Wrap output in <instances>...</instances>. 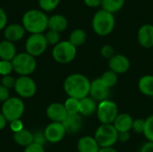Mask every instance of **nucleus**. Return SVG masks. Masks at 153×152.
I'll return each mask as SVG.
<instances>
[{
    "mask_svg": "<svg viewBox=\"0 0 153 152\" xmlns=\"http://www.w3.org/2000/svg\"><path fill=\"white\" fill-rule=\"evenodd\" d=\"M64 90L68 97L81 100L89 96L91 82L81 73H73L65 80Z\"/></svg>",
    "mask_w": 153,
    "mask_h": 152,
    "instance_id": "nucleus-1",
    "label": "nucleus"
},
{
    "mask_svg": "<svg viewBox=\"0 0 153 152\" xmlns=\"http://www.w3.org/2000/svg\"><path fill=\"white\" fill-rule=\"evenodd\" d=\"M22 22L26 31L30 34H39L47 30L48 17L40 10L31 9L24 13Z\"/></svg>",
    "mask_w": 153,
    "mask_h": 152,
    "instance_id": "nucleus-2",
    "label": "nucleus"
},
{
    "mask_svg": "<svg viewBox=\"0 0 153 152\" xmlns=\"http://www.w3.org/2000/svg\"><path fill=\"white\" fill-rule=\"evenodd\" d=\"M115 27V17L113 13L103 9L99 10L93 16L92 28L100 36H107L112 32Z\"/></svg>",
    "mask_w": 153,
    "mask_h": 152,
    "instance_id": "nucleus-3",
    "label": "nucleus"
},
{
    "mask_svg": "<svg viewBox=\"0 0 153 152\" xmlns=\"http://www.w3.org/2000/svg\"><path fill=\"white\" fill-rule=\"evenodd\" d=\"M13 71L21 76H30L37 67L35 57L28 53L17 54L12 60Z\"/></svg>",
    "mask_w": 153,
    "mask_h": 152,
    "instance_id": "nucleus-4",
    "label": "nucleus"
},
{
    "mask_svg": "<svg viewBox=\"0 0 153 152\" xmlns=\"http://www.w3.org/2000/svg\"><path fill=\"white\" fill-rule=\"evenodd\" d=\"M25 105L23 101L17 97H12L4 101L2 105L1 113L4 116L7 122H12L17 119H21L24 113Z\"/></svg>",
    "mask_w": 153,
    "mask_h": 152,
    "instance_id": "nucleus-5",
    "label": "nucleus"
},
{
    "mask_svg": "<svg viewBox=\"0 0 153 152\" xmlns=\"http://www.w3.org/2000/svg\"><path fill=\"white\" fill-rule=\"evenodd\" d=\"M94 138L100 148L113 147L118 141V132L113 125H101L96 130Z\"/></svg>",
    "mask_w": 153,
    "mask_h": 152,
    "instance_id": "nucleus-6",
    "label": "nucleus"
},
{
    "mask_svg": "<svg viewBox=\"0 0 153 152\" xmlns=\"http://www.w3.org/2000/svg\"><path fill=\"white\" fill-rule=\"evenodd\" d=\"M96 113L101 125H113L114 121L119 115L117 105L108 99L103 100L98 105Z\"/></svg>",
    "mask_w": 153,
    "mask_h": 152,
    "instance_id": "nucleus-7",
    "label": "nucleus"
},
{
    "mask_svg": "<svg viewBox=\"0 0 153 152\" xmlns=\"http://www.w3.org/2000/svg\"><path fill=\"white\" fill-rule=\"evenodd\" d=\"M52 56L59 64H68L76 56V47L69 41H61L52 50Z\"/></svg>",
    "mask_w": 153,
    "mask_h": 152,
    "instance_id": "nucleus-8",
    "label": "nucleus"
},
{
    "mask_svg": "<svg viewBox=\"0 0 153 152\" xmlns=\"http://www.w3.org/2000/svg\"><path fill=\"white\" fill-rule=\"evenodd\" d=\"M48 45L46 37L42 33L30 34L25 42V50L26 53L33 57H36L42 55L46 51Z\"/></svg>",
    "mask_w": 153,
    "mask_h": 152,
    "instance_id": "nucleus-9",
    "label": "nucleus"
},
{
    "mask_svg": "<svg viewBox=\"0 0 153 152\" xmlns=\"http://www.w3.org/2000/svg\"><path fill=\"white\" fill-rule=\"evenodd\" d=\"M13 89L21 98L29 99L36 94L37 85L30 76H20L16 79Z\"/></svg>",
    "mask_w": 153,
    "mask_h": 152,
    "instance_id": "nucleus-10",
    "label": "nucleus"
},
{
    "mask_svg": "<svg viewBox=\"0 0 153 152\" xmlns=\"http://www.w3.org/2000/svg\"><path fill=\"white\" fill-rule=\"evenodd\" d=\"M44 135L47 140V142L50 143H56L61 142L66 132L62 123H56L52 122L50 123L44 130Z\"/></svg>",
    "mask_w": 153,
    "mask_h": 152,
    "instance_id": "nucleus-11",
    "label": "nucleus"
},
{
    "mask_svg": "<svg viewBox=\"0 0 153 152\" xmlns=\"http://www.w3.org/2000/svg\"><path fill=\"white\" fill-rule=\"evenodd\" d=\"M110 89L108 88L100 78H97L91 82L90 94L91 97L96 101H103L108 99Z\"/></svg>",
    "mask_w": 153,
    "mask_h": 152,
    "instance_id": "nucleus-12",
    "label": "nucleus"
},
{
    "mask_svg": "<svg viewBox=\"0 0 153 152\" xmlns=\"http://www.w3.org/2000/svg\"><path fill=\"white\" fill-rule=\"evenodd\" d=\"M108 66H109V70L114 72L117 75L123 74L129 70L130 61L126 56L118 54V55H115L109 59Z\"/></svg>",
    "mask_w": 153,
    "mask_h": 152,
    "instance_id": "nucleus-13",
    "label": "nucleus"
},
{
    "mask_svg": "<svg viewBox=\"0 0 153 152\" xmlns=\"http://www.w3.org/2000/svg\"><path fill=\"white\" fill-rule=\"evenodd\" d=\"M46 114L48 119L56 123H62L67 116V112L64 104L57 102L50 104L46 110Z\"/></svg>",
    "mask_w": 153,
    "mask_h": 152,
    "instance_id": "nucleus-14",
    "label": "nucleus"
},
{
    "mask_svg": "<svg viewBox=\"0 0 153 152\" xmlns=\"http://www.w3.org/2000/svg\"><path fill=\"white\" fill-rule=\"evenodd\" d=\"M25 29L22 25L18 23H13L7 25L4 30V36L6 40L11 42H16L21 40L25 35Z\"/></svg>",
    "mask_w": 153,
    "mask_h": 152,
    "instance_id": "nucleus-15",
    "label": "nucleus"
},
{
    "mask_svg": "<svg viewBox=\"0 0 153 152\" xmlns=\"http://www.w3.org/2000/svg\"><path fill=\"white\" fill-rule=\"evenodd\" d=\"M139 44L145 47L151 48L153 47V25L145 24L143 25L138 31Z\"/></svg>",
    "mask_w": 153,
    "mask_h": 152,
    "instance_id": "nucleus-16",
    "label": "nucleus"
},
{
    "mask_svg": "<svg viewBox=\"0 0 153 152\" xmlns=\"http://www.w3.org/2000/svg\"><path fill=\"white\" fill-rule=\"evenodd\" d=\"M65 132L68 133H76L82 127V118L80 114L67 115L65 119L62 122Z\"/></svg>",
    "mask_w": 153,
    "mask_h": 152,
    "instance_id": "nucleus-17",
    "label": "nucleus"
},
{
    "mask_svg": "<svg viewBox=\"0 0 153 152\" xmlns=\"http://www.w3.org/2000/svg\"><path fill=\"white\" fill-rule=\"evenodd\" d=\"M133 124H134V119L129 114L123 113L119 114L116 120L113 123L114 127L117 129L118 133L122 132H130L133 128Z\"/></svg>",
    "mask_w": 153,
    "mask_h": 152,
    "instance_id": "nucleus-18",
    "label": "nucleus"
},
{
    "mask_svg": "<svg viewBox=\"0 0 153 152\" xmlns=\"http://www.w3.org/2000/svg\"><path fill=\"white\" fill-rule=\"evenodd\" d=\"M77 149L79 152H99L100 147L94 137L83 136L79 139Z\"/></svg>",
    "mask_w": 153,
    "mask_h": 152,
    "instance_id": "nucleus-19",
    "label": "nucleus"
},
{
    "mask_svg": "<svg viewBox=\"0 0 153 152\" xmlns=\"http://www.w3.org/2000/svg\"><path fill=\"white\" fill-rule=\"evenodd\" d=\"M67 26H68L67 19L62 14H54L48 18V28L50 30H54L60 33L65 30Z\"/></svg>",
    "mask_w": 153,
    "mask_h": 152,
    "instance_id": "nucleus-20",
    "label": "nucleus"
},
{
    "mask_svg": "<svg viewBox=\"0 0 153 152\" xmlns=\"http://www.w3.org/2000/svg\"><path fill=\"white\" fill-rule=\"evenodd\" d=\"M98 105L96 100L91 97H86L80 100V112L79 114L83 116H91L97 112Z\"/></svg>",
    "mask_w": 153,
    "mask_h": 152,
    "instance_id": "nucleus-21",
    "label": "nucleus"
},
{
    "mask_svg": "<svg viewBox=\"0 0 153 152\" xmlns=\"http://www.w3.org/2000/svg\"><path fill=\"white\" fill-rule=\"evenodd\" d=\"M16 48L13 42L3 40L0 42V59L4 61H12L16 56Z\"/></svg>",
    "mask_w": 153,
    "mask_h": 152,
    "instance_id": "nucleus-22",
    "label": "nucleus"
},
{
    "mask_svg": "<svg viewBox=\"0 0 153 152\" xmlns=\"http://www.w3.org/2000/svg\"><path fill=\"white\" fill-rule=\"evenodd\" d=\"M13 138L18 145L22 147H27L34 142L33 133L26 129H22V131L13 133Z\"/></svg>",
    "mask_w": 153,
    "mask_h": 152,
    "instance_id": "nucleus-23",
    "label": "nucleus"
},
{
    "mask_svg": "<svg viewBox=\"0 0 153 152\" xmlns=\"http://www.w3.org/2000/svg\"><path fill=\"white\" fill-rule=\"evenodd\" d=\"M139 90L145 96L153 97V75H144L138 82Z\"/></svg>",
    "mask_w": 153,
    "mask_h": 152,
    "instance_id": "nucleus-24",
    "label": "nucleus"
},
{
    "mask_svg": "<svg viewBox=\"0 0 153 152\" xmlns=\"http://www.w3.org/2000/svg\"><path fill=\"white\" fill-rule=\"evenodd\" d=\"M86 39H87L86 32L82 29H76L71 32L68 41L75 47H77L83 45L86 41Z\"/></svg>",
    "mask_w": 153,
    "mask_h": 152,
    "instance_id": "nucleus-25",
    "label": "nucleus"
},
{
    "mask_svg": "<svg viewBox=\"0 0 153 152\" xmlns=\"http://www.w3.org/2000/svg\"><path fill=\"white\" fill-rule=\"evenodd\" d=\"M125 4V0H101L102 9L114 13L119 11Z\"/></svg>",
    "mask_w": 153,
    "mask_h": 152,
    "instance_id": "nucleus-26",
    "label": "nucleus"
},
{
    "mask_svg": "<svg viewBox=\"0 0 153 152\" xmlns=\"http://www.w3.org/2000/svg\"><path fill=\"white\" fill-rule=\"evenodd\" d=\"M65 108L67 115H76L80 112V100L74 98H68L65 101Z\"/></svg>",
    "mask_w": 153,
    "mask_h": 152,
    "instance_id": "nucleus-27",
    "label": "nucleus"
},
{
    "mask_svg": "<svg viewBox=\"0 0 153 152\" xmlns=\"http://www.w3.org/2000/svg\"><path fill=\"white\" fill-rule=\"evenodd\" d=\"M100 79L102 80L104 84L109 89L113 88L117 83V74L110 70L105 72L103 75L100 77Z\"/></svg>",
    "mask_w": 153,
    "mask_h": 152,
    "instance_id": "nucleus-28",
    "label": "nucleus"
},
{
    "mask_svg": "<svg viewBox=\"0 0 153 152\" xmlns=\"http://www.w3.org/2000/svg\"><path fill=\"white\" fill-rule=\"evenodd\" d=\"M143 134L146 137V139L148 140V142H153V115L147 117L145 120Z\"/></svg>",
    "mask_w": 153,
    "mask_h": 152,
    "instance_id": "nucleus-29",
    "label": "nucleus"
},
{
    "mask_svg": "<svg viewBox=\"0 0 153 152\" xmlns=\"http://www.w3.org/2000/svg\"><path fill=\"white\" fill-rule=\"evenodd\" d=\"M60 0H39V5L42 11L50 12L56 9Z\"/></svg>",
    "mask_w": 153,
    "mask_h": 152,
    "instance_id": "nucleus-30",
    "label": "nucleus"
},
{
    "mask_svg": "<svg viewBox=\"0 0 153 152\" xmlns=\"http://www.w3.org/2000/svg\"><path fill=\"white\" fill-rule=\"evenodd\" d=\"M46 39L48 45H54L56 46V44H58L60 42V33L54 31V30H48L46 35Z\"/></svg>",
    "mask_w": 153,
    "mask_h": 152,
    "instance_id": "nucleus-31",
    "label": "nucleus"
},
{
    "mask_svg": "<svg viewBox=\"0 0 153 152\" xmlns=\"http://www.w3.org/2000/svg\"><path fill=\"white\" fill-rule=\"evenodd\" d=\"M13 71L12 61L0 60V74L3 76L10 75Z\"/></svg>",
    "mask_w": 153,
    "mask_h": 152,
    "instance_id": "nucleus-32",
    "label": "nucleus"
},
{
    "mask_svg": "<svg viewBox=\"0 0 153 152\" xmlns=\"http://www.w3.org/2000/svg\"><path fill=\"white\" fill-rule=\"evenodd\" d=\"M15 81H16V79H14L11 74L6 75V76H3V78L1 80V85H3L4 87H5L8 90H11V89L14 88Z\"/></svg>",
    "mask_w": 153,
    "mask_h": 152,
    "instance_id": "nucleus-33",
    "label": "nucleus"
},
{
    "mask_svg": "<svg viewBox=\"0 0 153 152\" xmlns=\"http://www.w3.org/2000/svg\"><path fill=\"white\" fill-rule=\"evenodd\" d=\"M100 54L103 57L107 59H110L112 56H115V50L112 46L110 45H105L100 49Z\"/></svg>",
    "mask_w": 153,
    "mask_h": 152,
    "instance_id": "nucleus-34",
    "label": "nucleus"
},
{
    "mask_svg": "<svg viewBox=\"0 0 153 152\" xmlns=\"http://www.w3.org/2000/svg\"><path fill=\"white\" fill-rule=\"evenodd\" d=\"M144 125H145V120H143V119H136V120H134L132 129L137 133H143Z\"/></svg>",
    "mask_w": 153,
    "mask_h": 152,
    "instance_id": "nucleus-35",
    "label": "nucleus"
},
{
    "mask_svg": "<svg viewBox=\"0 0 153 152\" xmlns=\"http://www.w3.org/2000/svg\"><path fill=\"white\" fill-rule=\"evenodd\" d=\"M9 126H10L11 131L13 133H18V132H20V131H22L23 129V124H22L21 119H17V120L10 122V125Z\"/></svg>",
    "mask_w": 153,
    "mask_h": 152,
    "instance_id": "nucleus-36",
    "label": "nucleus"
},
{
    "mask_svg": "<svg viewBox=\"0 0 153 152\" xmlns=\"http://www.w3.org/2000/svg\"><path fill=\"white\" fill-rule=\"evenodd\" d=\"M24 152H45V150L42 145L33 142L30 145L25 147Z\"/></svg>",
    "mask_w": 153,
    "mask_h": 152,
    "instance_id": "nucleus-37",
    "label": "nucleus"
},
{
    "mask_svg": "<svg viewBox=\"0 0 153 152\" xmlns=\"http://www.w3.org/2000/svg\"><path fill=\"white\" fill-rule=\"evenodd\" d=\"M10 99V90L0 84V102H4Z\"/></svg>",
    "mask_w": 153,
    "mask_h": 152,
    "instance_id": "nucleus-38",
    "label": "nucleus"
},
{
    "mask_svg": "<svg viewBox=\"0 0 153 152\" xmlns=\"http://www.w3.org/2000/svg\"><path fill=\"white\" fill-rule=\"evenodd\" d=\"M34 136V142L38 143V144H40V145H44L45 142H47L46 138H45V135H44V133H41V132H37L33 134Z\"/></svg>",
    "mask_w": 153,
    "mask_h": 152,
    "instance_id": "nucleus-39",
    "label": "nucleus"
},
{
    "mask_svg": "<svg viewBox=\"0 0 153 152\" xmlns=\"http://www.w3.org/2000/svg\"><path fill=\"white\" fill-rule=\"evenodd\" d=\"M7 23V15L3 8L0 7V30H4Z\"/></svg>",
    "mask_w": 153,
    "mask_h": 152,
    "instance_id": "nucleus-40",
    "label": "nucleus"
},
{
    "mask_svg": "<svg viewBox=\"0 0 153 152\" xmlns=\"http://www.w3.org/2000/svg\"><path fill=\"white\" fill-rule=\"evenodd\" d=\"M139 152H153V142H145L140 149Z\"/></svg>",
    "mask_w": 153,
    "mask_h": 152,
    "instance_id": "nucleus-41",
    "label": "nucleus"
},
{
    "mask_svg": "<svg viewBox=\"0 0 153 152\" xmlns=\"http://www.w3.org/2000/svg\"><path fill=\"white\" fill-rule=\"evenodd\" d=\"M130 139V132H122L118 133V141L120 142H127Z\"/></svg>",
    "mask_w": 153,
    "mask_h": 152,
    "instance_id": "nucleus-42",
    "label": "nucleus"
},
{
    "mask_svg": "<svg viewBox=\"0 0 153 152\" xmlns=\"http://www.w3.org/2000/svg\"><path fill=\"white\" fill-rule=\"evenodd\" d=\"M84 3L91 7H97L101 4V0H84Z\"/></svg>",
    "mask_w": 153,
    "mask_h": 152,
    "instance_id": "nucleus-43",
    "label": "nucleus"
},
{
    "mask_svg": "<svg viewBox=\"0 0 153 152\" xmlns=\"http://www.w3.org/2000/svg\"><path fill=\"white\" fill-rule=\"evenodd\" d=\"M6 119L4 118V116H3V114L0 112V131L1 130H3L4 127H5V125H6Z\"/></svg>",
    "mask_w": 153,
    "mask_h": 152,
    "instance_id": "nucleus-44",
    "label": "nucleus"
},
{
    "mask_svg": "<svg viewBox=\"0 0 153 152\" xmlns=\"http://www.w3.org/2000/svg\"><path fill=\"white\" fill-rule=\"evenodd\" d=\"M99 152H117L113 147H109V148H100Z\"/></svg>",
    "mask_w": 153,
    "mask_h": 152,
    "instance_id": "nucleus-45",
    "label": "nucleus"
}]
</instances>
